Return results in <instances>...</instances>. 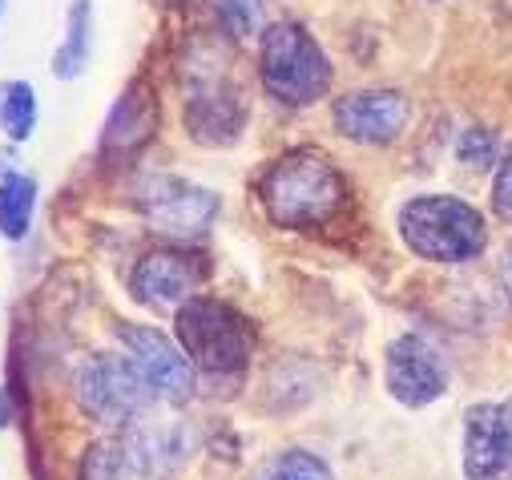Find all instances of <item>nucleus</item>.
<instances>
[{
  "label": "nucleus",
  "instance_id": "f257e3e1",
  "mask_svg": "<svg viewBox=\"0 0 512 480\" xmlns=\"http://www.w3.org/2000/svg\"><path fill=\"white\" fill-rule=\"evenodd\" d=\"M259 202L279 230H319L343 210L347 182L327 154L299 146L267 166Z\"/></svg>",
  "mask_w": 512,
  "mask_h": 480
},
{
  "label": "nucleus",
  "instance_id": "6ab92c4d",
  "mask_svg": "<svg viewBox=\"0 0 512 480\" xmlns=\"http://www.w3.org/2000/svg\"><path fill=\"white\" fill-rule=\"evenodd\" d=\"M134 476L125 440H93L81 456V480H125Z\"/></svg>",
  "mask_w": 512,
  "mask_h": 480
},
{
  "label": "nucleus",
  "instance_id": "ddd939ff",
  "mask_svg": "<svg viewBox=\"0 0 512 480\" xmlns=\"http://www.w3.org/2000/svg\"><path fill=\"white\" fill-rule=\"evenodd\" d=\"M464 476L512 480V416L504 404H472L464 412Z\"/></svg>",
  "mask_w": 512,
  "mask_h": 480
},
{
  "label": "nucleus",
  "instance_id": "39448f33",
  "mask_svg": "<svg viewBox=\"0 0 512 480\" xmlns=\"http://www.w3.org/2000/svg\"><path fill=\"white\" fill-rule=\"evenodd\" d=\"M73 396H77V408L105 428H130L158 404V396L146 388L130 355L81 359V368L73 376Z\"/></svg>",
  "mask_w": 512,
  "mask_h": 480
},
{
  "label": "nucleus",
  "instance_id": "1a4fd4ad",
  "mask_svg": "<svg viewBox=\"0 0 512 480\" xmlns=\"http://www.w3.org/2000/svg\"><path fill=\"white\" fill-rule=\"evenodd\" d=\"M331 122L355 146H392L412 122V101L400 89H355L335 101Z\"/></svg>",
  "mask_w": 512,
  "mask_h": 480
},
{
  "label": "nucleus",
  "instance_id": "4be33fe9",
  "mask_svg": "<svg viewBox=\"0 0 512 480\" xmlns=\"http://www.w3.org/2000/svg\"><path fill=\"white\" fill-rule=\"evenodd\" d=\"M492 210L512 226V154L496 166V178H492Z\"/></svg>",
  "mask_w": 512,
  "mask_h": 480
},
{
  "label": "nucleus",
  "instance_id": "f3484780",
  "mask_svg": "<svg viewBox=\"0 0 512 480\" xmlns=\"http://www.w3.org/2000/svg\"><path fill=\"white\" fill-rule=\"evenodd\" d=\"M0 130L13 142H29L37 130V89L29 81L0 85Z\"/></svg>",
  "mask_w": 512,
  "mask_h": 480
},
{
  "label": "nucleus",
  "instance_id": "9d476101",
  "mask_svg": "<svg viewBox=\"0 0 512 480\" xmlns=\"http://www.w3.org/2000/svg\"><path fill=\"white\" fill-rule=\"evenodd\" d=\"M186 134L198 146H234L238 134L246 130V101L242 93L222 77V73H198L190 93H186V109H182Z\"/></svg>",
  "mask_w": 512,
  "mask_h": 480
},
{
  "label": "nucleus",
  "instance_id": "dca6fc26",
  "mask_svg": "<svg viewBox=\"0 0 512 480\" xmlns=\"http://www.w3.org/2000/svg\"><path fill=\"white\" fill-rule=\"evenodd\" d=\"M33 210H37V182L29 174L9 170L0 178V234L9 243H21L33 226Z\"/></svg>",
  "mask_w": 512,
  "mask_h": 480
},
{
  "label": "nucleus",
  "instance_id": "b1692460",
  "mask_svg": "<svg viewBox=\"0 0 512 480\" xmlns=\"http://www.w3.org/2000/svg\"><path fill=\"white\" fill-rule=\"evenodd\" d=\"M9 416H13V408H9V396H5V392H0V428H5V424H9Z\"/></svg>",
  "mask_w": 512,
  "mask_h": 480
},
{
  "label": "nucleus",
  "instance_id": "7ed1b4c3",
  "mask_svg": "<svg viewBox=\"0 0 512 480\" xmlns=\"http://www.w3.org/2000/svg\"><path fill=\"white\" fill-rule=\"evenodd\" d=\"M174 331L190 364L206 376H238L254 355V323L210 295H194L174 311Z\"/></svg>",
  "mask_w": 512,
  "mask_h": 480
},
{
  "label": "nucleus",
  "instance_id": "20e7f679",
  "mask_svg": "<svg viewBox=\"0 0 512 480\" xmlns=\"http://www.w3.org/2000/svg\"><path fill=\"white\" fill-rule=\"evenodd\" d=\"M259 77L279 105L303 109L331 89L335 69L303 25L279 21V25H267V33L259 37Z\"/></svg>",
  "mask_w": 512,
  "mask_h": 480
},
{
  "label": "nucleus",
  "instance_id": "9b49d317",
  "mask_svg": "<svg viewBox=\"0 0 512 480\" xmlns=\"http://www.w3.org/2000/svg\"><path fill=\"white\" fill-rule=\"evenodd\" d=\"M121 440H125V452H130L134 476H146V480L174 476L198 452V428L190 420H182V416L150 420V412H146L138 424L125 428Z\"/></svg>",
  "mask_w": 512,
  "mask_h": 480
},
{
  "label": "nucleus",
  "instance_id": "6e6552de",
  "mask_svg": "<svg viewBox=\"0 0 512 480\" xmlns=\"http://www.w3.org/2000/svg\"><path fill=\"white\" fill-rule=\"evenodd\" d=\"M206 279H210L206 255L190 247H162L142 255V263L130 275V295L150 311H178L198 295Z\"/></svg>",
  "mask_w": 512,
  "mask_h": 480
},
{
  "label": "nucleus",
  "instance_id": "412c9836",
  "mask_svg": "<svg viewBox=\"0 0 512 480\" xmlns=\"http://www.w3.org/2000/svg\"><path fill=\"white\" fill-rule=\"evenodd\" d=\"M456 158H460L468 170H488V166L496 162V138H492L488 130H468V134H460Z\"/></svg>",
  "mask_w": 512,
  "mask_h": 480
},
{
  "label": "nucleus",
  "instance_id": "2eb2a0df",
  "mask_svg": "<svg viewBox=\"0 0 512 480\" xmlns=\"http://www.w3.org/2000/svg\"><path fill=\"white\" fill-rule=\"evenodd\" d=\"M89 57H93V5L89 0H73L65 17V41L53 53V73L61 81H73L85 73Z\"/></svg>",
  "mask_w": 512,
  "mask_h": 480
},
{
  "label": "nucleus",
  "instance_id": "423d86ee",
  "mask_svg": "<svg viewBox=\"0 0 512 480\" xmlns=\"http://www.w3.org/2000/svg\"><path fill=\"white\" fill-rule=\"evenodd\" d=\"M138 202H142L146 226L162 238H174V243H198V238H206L222 210L214 190L186 182V178H170V174L150 178Z\"/></svg>",
  "mask_w": 512,
  "mask_h": 480
},
{
  "label": "nucleus",
  "instance_id": "0eeeda50",
  "mask_svg": "<svg viewBox=\"0 0 512 480\" xmlns=\"http://www.w3.org/2000/svg\"><path fill=\"white\" fill-rule=\"evenodd\" d=\"M125 355L134 359V368L142 372L146 388L166 400V404H182L194 396L198 388V368L190 364V355L182 351V343H174L166 331L146 327V323H121L117 331Z\"/></svg>",
  "mask_w": 512,
  "mask_h": 480
},
{
  "label": "nucleus",
  "instance_id": "393cba45",
  "mask_svg": "<svg viewBox=\"0 0 512 480\" xmlns=\"http://www.w3.org/2000/svg\"><path fill=\"white\" fill-rule=\"evenodd\" d=\"M504 408H508V416H512V400H508V404H504Z\"/></svg>",
  "mask_w": 512,
  "mask_h": 480
},
{
  "label": "nucleus",
  "instance_id": "5701e85b",
  "mask_svg": "<svg viewBox=\"0 0 512 480\" xmlns=\"http://www.w3.org/2000/svg\"><path fill=\"white\" fill-rule=\"evenodd\" d=\"M500 283H504V295H508V303H512V243H508L504 259H500Z\"/></svg>",
  "mask_w": 512,
  "mask_h": 480
},
{
  "label": "nucleus",
  "instance_id": "4468645a",
  "mask_svg": "<svg viewBox=\"0 0 512 480\" xmlns=\"http://www.w3.org/2000/svg\"><path fill=\"white\" fill-rule=\"evenodd\" d=\"M154 126H158V101H154V93L138 81L134 89H125L121 97H117V105H113V113H109V122H105V150H138L142 142H150V134H154Z\"/></svg>",
  "mask_w": 512,
  "mask_h": 480
},
{
  "label": "nucleus",
  "instance_id": "f03ea898",
  "mask_svg": "<svg viewBox=\"0 0 512 480\" xmlns=\"http://www.w3.org/2000/svg\"><path fill=\"white\" fill-rule=\"evenodd\" d=\"M404 247L428 263H472L488 243V226L476 206L452 194H420L400 210Z\"/></svg>",
  "mask_w": 512,
  "mask_h": 480
},
{
  "label": "nucleus",
  "instance_id": "a211bd4d",
  "mask_svg": "<svg viewBox=\"0 0 512 480\" xmlns=\"http://www.w3.org/2000/svg\"><path fill=\"white\" fill-rule=\"evenodd\" d=\"M206 9L214 13L218 29L230 41H254L267 33V17H263V0H206Z\"/></svg>",
  "mask_w": 512,
  "mask_h": 480
},
{
  "label": "nucleus",
  "instance_id": "f8f14e48",
  "mask_svg": "<svg viewBox=\"0 0 512 480\" xmlns=\"http://www.w3.org/2000/svg\"><path fill=\"white\" fill-rule=\"evenodd\" d=\"M383 380H388L392 400L404 408H428L448 392V372L440 364V355L420 335H400L388 343Z\"/></svg>",
  "mask_w": 512,
  "mask_h": 480
},
{
  "label": "nucleus",
  "instance_id": "aec40b11",
  "mask_svg": "<svg viewBox=\"0 0 512 480\" xmlns=\"http://www.w3.org/2000/svg\"><path fill=\"white\" fill-rule=\"evenodd\" d=\"M254 480H335L327 460H319L315 452H303V448H287L279 456H271Z\"/></svg>",
  "mask_w": 512,
  "mask_h": 480
}]
</instances>
